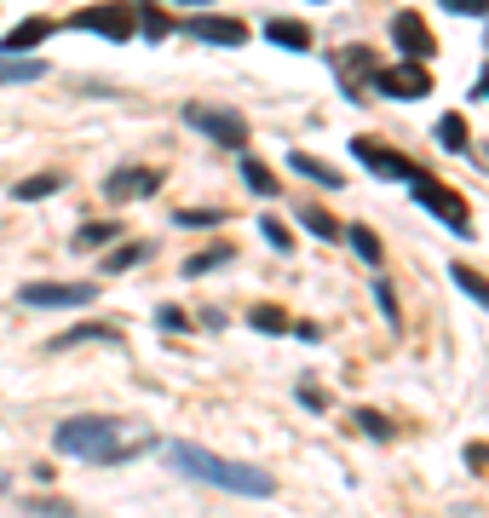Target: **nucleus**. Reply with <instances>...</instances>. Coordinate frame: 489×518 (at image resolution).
I'll use <instances>...</instances> for the list:
<instances>
[{"label":"nucleus","mask_w":489,"mask_h":518,"mask_svg":"<svg viewBox=\"0 0 489 518\" xmlns=\"http://www.w3.org/2000/svg\"><path fill=\"white\" fill-rule=\"evenodd\" d=\"M438 139H443V150H466V116H443Z\"/></svg>","instance_id":"412c9836"},{"label":"nucleus","mask_w":489,"mask_h":518,"mask_svg":"<svg viewBox=\"0 0 489 518\" xmlns=\"http://www.w3.org/2000/svg\"><path fill=\"white\" fill-rule=\"evenodd\" d=\"M225 259H231V248L219 242V248H208V254H196V259H190L185 271H190V277H202V271H213V265H225Z\"/></svg>","instance_id":"a878e982"},{"label":"nucleus","mask_w":489,"mask_h":518,"mask_svg":"<svg viewBox=\"0 0 489 518\" xmlns=\"http://www.w3.org/2000/svg\"><path fill=\"white\" fill-rule=\"evenodd\" d=\"M455 18H489V0H443Z\"/></svg>","instance_id":"bb28decb"},{"label":"nucleus","mask_w":489,"mask_h":518,"mask_svg":"<svg viewBox=\"0 0 489 518\" xmlns=\"http://www.w3.org/2000/svg\"><path fill=\"white\" fill-rule=\"evenodd\" d=\"M300 225H305L311 236H317V242H328V236H340V225H334V213H328V208H317V202H311V208L300 213Z\"/></svg>","instance_id":"dca6fc26"},{"label":"nucleus","mask_w":489,"mask_h":518,"mask_svg":"<svg viewBox=\"0 0 489 518\" xmlns=\"http://www.w3.org/2000/svg\"><path fill=\"white\" fill-rule=\"evenodd\" d=\"M374 300H380V311L397 323V294H392V283H374Z\"/></svg>","instance_id":"2f4dec72"},{"label":"nucleus","mask_w":489,"mask_h":518,"mask_svg":"<svg viewBox=\"0 0 489 518\" xmlns=\"http://www.w3.org/2000/svg\"><path fill=\"white\" fill-rule=\"evenodd\" d=\"M47 64L41 58H0V87H12V81H41Z\"/></svg>","instance_id":"4468645a"},{"label":"nucleus","mask_w":489,"mask_h":518,"mask_svg":"<svg viewBox=\"0 0 489 518\" xmlns=\"http://www.w3.org/2000/svg\"><path fill=\"white\" fill-rule=\"evenodd\" d=\"M357 426H369L374 438H392V426L380 421V415H369V409H363V415H357Z\"/></svg>","instance_id":"72a5a7b5"},{"label":"nucleus","mask_w":489,"mask_h":518,"mask_svg":"<svg viewBox=\"0 0 489 518\" xmlns=\"http://www.w3.org/2000/svg\"><path fill=\"white\" fill-rule=\"evenodd\" d=\"M346 242L357 248V259H369V265H380V236H374V231H363V225H351V231H346Z\"/></svg>","instance_id":"a211bd4d"},{"label":"nucleus","mask_w":489,"mask_h":518,"mask_svg":"<svg viewBox=\"0 0 489 518\" xmlns=\"http://www.w3.org/2000/svg\"><path fill=\"white\" fill-rule=\"evenodd\" d=\"M156 323H162V329H190V317L179 306H162V311H156Z\"/></svg>","instance_id":"7c9ffc66"},{"label":"nucleus","mask_w":489,"mask_h":518,"mask_svg":"<svg viewBox=\"0 0 489 518\" xmlns=\"http://www.w3.org/2000/svg\"><path fill=\"white\" fill-rule=\"evenodd\" d=\"M392 41L403 47V58H432V52H438V41H432V29H426L420 12H397V18H392Z\"/></svg>","instance_id":"1a4fd4ad"},{"label":"nucleus","mask_w":489,"mask_h":518,"mask_svg":"<svg viewBox=\"0 0 489 518\" xmlns=\"http://www.w3.org/2000/svg\"><path fill=\"white\" fill-rule=\"evenodd\" d=\"M294 167H300L305 179H317V185H328V190H340V173L328 162H317V156H305V150H294Z\"/></svg>","instance_id":"2eb2a0df"},{"label":"nucleus","mask_w":489,"mask_h":518,"mask_svg":"<svg viewBox=\"0 0 489 518\" xmlns=\"http://www.w3.org/2000/svg\"><path fill=\"white\" fill-rule=\"evenodd\" d=\"M116 225H81V236H75V248H81V254H87V248H110V242H116Z\"/></svg>","instance_id":"6ab92c4d"},{"label":"nucleus","mask_w":489,"mask_h":518,"mask_svg":"<svg viewBox=\"0 0 489 518\" xmlns=\"http://www.w3.org/2000/svg\"><path fill=\"white\" fill-rule=\"evenodd\" d=\"M75 340H116V329H75V334H58V346H75Z\"/></svg>","instance_id":"c85d7f7f"},{"label":"nucleus","mask_w":489,"mask_h":518,"mask_svg":"<svg viewBox=\"0 0 489 518\" xmlns=\"http://www.w3.org/2000/svg\"><path fill=\"white\" fill-rule=\"evenodd\" d=\"M259 236H265L277 254H294V236H288V225H282V219H259Z\"/></svg>","instance_id":"4be33fe9"},{"label":"nucleus","mask_w":489,"mask_h":518,"mask_svg":"<svg viewBox=\"0 0 489 518\" xmlns=\"http://www.w3.org/2000/svg\"><path fill=\"white\" fill-rule=\"evenodd\" d=\"M139 259H144V248H110L104 265H110V271H127V265H139Z\"/></svg>","instance_id":"cd10ccee"},{"label":"nucleus","mask_w":489,"mask_h":518,"mask_svg":"<svg viewBox=\"0 0 489 518\" xmlns=\"http://www.w3.org/2000/svg\"><path fill=\"white\" fill-rule=\"evenodd\" d=\"M93 294H98V283H24L18 288V306L58 311V306H87Z\"/></svg>","instance_id":"0eeeda50"},{"label":"nucleus","mask_w":489,"mask_h":518,"mask_svg":"<svg viewBox=\"0 0 489 518\" xmlns=\"http://www.w3.org/2000/svg\"><path fill=\"white\" fill-rule=\"evenodd\" d=\"M185 29L196 41H208V47H242L248 41V29L236 24V18H190Z\"/></svg>","instance_id":"9b49d317"},{"label":"nucleus","mask_w":489,"mask_h":518,"mask_svg":"<svg viewBox=\"0 0 489 518\" xmlns=\"http://www.w3.org/2000/svg\"><path fill=\"white\" fill-rule=\"evenodd\" d=\"M403 179L415 185V202H420V208H432V213L443 219V225H449V231H461V236L472 231V225H466V202H461V196H455L449 185H438V179H432L426 167H409Z\"/></svg>","instance_id":"7ed1b4c3"},{"label":"nucleus","mask_w":489,"mask_h":518,"mask_svg":"<svg viewBox=\"0 0 489 518\" xmlns=\"http://www.w3.org/2000/svg\"><path fill=\"white\" fill-rule=\"evenodd\" d=\"M47 35H52L47 18H24V24H18L12 35H6V41H0V52H29V47H41Z\"/></svg>","instance_id":"f8f14e48"},{"label":"nucleus","mask_w":489,"mask_h":518,"mask_svg":"<svg viewBox=\"0 0 489 518\" xmlns=\"http://www.w3.org/2000/svg\"><path fill=\"white\" fill-rule=\"evenodd\" d=\"M58 185H64L58 173H41V179H24V185H18V202H41V196H52Z\"/></svg>","instance_id":"aec40b11"},{"label":"nucleus","mask_w":489,"mask_h":518,"mask_svg":"<svg viewBox=\"0 0 489 518\" xmlns=\"http://www.w3.org/2000/svg\"><path fill=\"white\" fill-rule=\"evenodd\" d=\"M478 98H489V70H484V81H478Z\"/></svg>","instance_id":"f704fd0d"},{"label":"nucleus","mask_w":489,"mask_h":518,"mask_svg":"<svg viewBox=\"0 0 489 518\" xmlns=\"http://www.w3.org/2000/svg\"><path fill=\"white\" fill-rule=\"evenodd\" d=\"M254 329L259 334H282V329H288V317H282L277 306H254Z\"/></svg>","instance_id":"393cba45"},{"label":"nucleus","mask_w":489,"mask_h":518,"mask_svg":"<svg viewBox=\"0 0 489 518\" xmlns=\"http://www.w3.org/2000/svg\"><path fill=\"white\" fill-rule=\"evenodd\" d=\"M179 225H219V213H208V208H190V213H179Z\"/></svg>","instance_id":"473e14b6"},{"label":"nucleus","mask_w":489,"mask_h":518,"mask_svg":"<svg viewBox=\"0 0 489 518\" xmlns=\"http://www.w3.org/2000/svg\"><path fill=\"white\" fill-rule=\"evenodd\" d=\"M150 190H162V167H116V173L104 179V196H110V202H139Z\"/></svg>","instance_id":"6e6552de"},{"label":"nucleus","mask_w":489,"mask_h":518,"mask_svg":"<svg viewBox=\"0 0 489 518\" xmlns=\"http://www.w3.org/2000/svg\"><path fill=\"white\" fill-rule=\"evenodd\" d=\"M242 179H248L259 196H271V190H277V173H271L265 162H242Z\"/></svg>","instance_id":"5701e85b"},{"label":"nucleus","mask_w":489,"mask_h":518,"mask_svg":"<svg viewBox=\"0 0 489 518\" xmlns=\"http://www.w3.org/2000/svg\"><path fill=\"white\" fill-rule=\"evenodd\" d=\"M185 121L196 127V133H208V139L231 144V150H242V144H248V121L236 116V110H213V104H185Z\"/></svg>","instance_id":"39448f33"},{"label":"nucleus","mask_w":489,"mask_h":518,"mask_svg":"<svg viewBox=\"0 0 489 518\" xmlns=\"http://www.w3.org/2000/svg\"><path fill=\"white\" fill-rule=\"evenodd\" d=\"M190 6H196V0H190Z\"/></svg>","instance_id":"c9c22d12"},{"label":"nucleus","mask_w":489,"mask_h":518,"mask_svg":"<svg viewBox=\"0 0 489 518\" xmlns=\"http://www.w3.org/2000/svg\"><path fill=\"white\" fill-rule=\"evenodd\" d=\"M150 444H156L150 426H127V421H110V415H81V421L58 426V449L93 461V467H116V461H127V455H139Z\"/></svg>","instance_id":"f257e3e1"},{"label":"nucleus","mask_w":489,"mask_h":518,"mask_svg":"<svg viewBox=\"0 0 489 518\" xmlns=\"http://www.w3.org/2000/svg\"><path fill=\"white\" fill-rule=\"evenodd\" d=\"M369 81H374V93H386V98H426L432 93V75H426L420 58H403L392 70H374Z\"/></svg>","instance_id":"423d86ee"},{"label":"nucleus","mask_w":489,"mask_h":518,"mask_svg":"<svg viewBox=\"0 0 489 518\" xmlns=\"http://www.w3.org/2000/svg\"><path fill=\"white\" fill-rule=\"evenodd\" d=\"M466 467L489 478V444H466Z\"/></svg>","instance_id":"c756f323"},{"label":"nucleus","mask_w":489,"mask_h":518,"mask_svg":"<svg viewBox=\"0 0 489 518\" xmlns=\"http://www.w3.org/2000/svg\"><path fill=\"white\" fill-rule=\"evenodd\" d=\"M139 29H144V35H150V41H162L167 29H173V18H162L156 6H139Z\"/></svg>","instance_id":"b1692460"},{"label":"nucleus","mask_w":489,"mask_h":518,"mask_svg":"<svg viewBox=\"0 0 489 518\" xmlns=\"http://www.w3.org/2000/svg\"><path fill=\"white\" fill-rule=\"evenodd\" d=\"M351 156H357V162L369 167V173H380V179H403V173H409V156H397V150H386V144L380 139H357L351 144Z\"/></svg>","instance_id":"9d476101"},{"label":"nucleus","mask_w":489,"mask_h":518,"mask_svg":"<svg viewBox=\"0 0 489 518\" xmlns=\"http://www.w3.org/2000/svg\"><path fill=\"white\" fill-rule=\"evenodd\" d=\"M167 461L185 472V478H196V484H213V490H231V495H271L277 490L265 467L225 461V455H213V449H202V444H173L167 449Z\"/></svg>","instance_id":"f03ea898"},{"label":"nucleus","mask_w":489,"mask_h":518,"mask_svg":"<svg viewBox=\"0 0 489 518\" xmlns=\"http://www.w3.org/2000/svg\"><path fill=\"white\" fill-rule=\"evenodd\" d=\"M449 283L461 288V294H472L478 306H489V283L478 277V271H466V265H455V271H449Z\"/></svg>","instance_id":"f3484780"},{"label":"nucleus","mask_w":489,"mask_h":518,"mask_svg":"<svg viewBox=\"0 0 489 518\" xmlns=\"http://www.w3.org/2000/svg\"><path fill=\"white\" fill-rule=\"evenodd\" d=\"M70 24L87 29V35H104V41H133V29H139V6H121V0H110V6H81Z\"/></svg>","instance_id":"20e7f679"},{"label":"nucleus","mask_w":489,"mask_h":518,"mask_svg":"<svg viewBox=\"0 0 489 518\" xmlns=\"http://www.w3.org/2000/svg\"><path fill=\"white\" fill-rule=\"evenodd\" d=\"M265 35H271L277 47H288V52H305V47H311V29H305L300 18H271V24H265Z\"/></svg>","instance_id":"ddd939ff"}]
</instances>
